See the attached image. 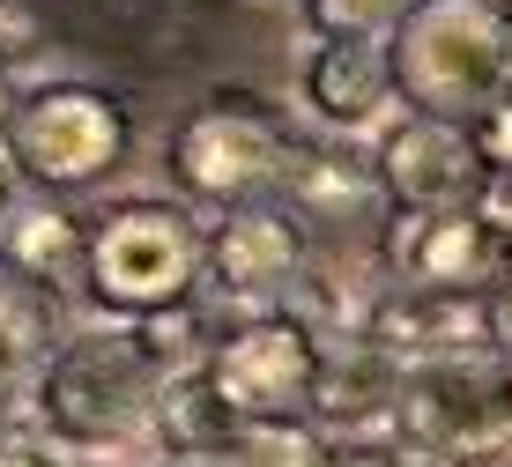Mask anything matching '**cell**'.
Here are the masks:
<instances>
[{
    "mask_svg": "<svg viewBox=\"0 0 512 467\" xmlns=\"http://www.w3.org/2000/svg\"><path fill=\"white\" fill-rule=\"evenodd\" d=\"M379 186L401 201V215L423 208H468V193L483 186V149L468 127L431 112H401L379 127Z\"/></svg>",
    "mask_w": 512,
    "mask_h": 467,
    "instance_id": "8",
    "label": "cell"
},
{
    "mask_svg": "<svg viewBox=\"0 0 512 467\" xmlns=\"http://www.w3.org/2000/svg\"><path fill=\"white\" fill-rule=\"evenodd\" d=\"M394 401H401L394 356H379L372 341H334V349H320V379H312L305 423H320L334 445H364V438H386Z\"/></svg>",
    "mask_w": 512,
    "mask_h": 467,
    "instance_id": "12",
    "label": "cell"
},
{
    "mask_svg": "<svg viewBox=\"0 0 512 467\" xmlns=\"http://www.w3.org/2000/svg\"><path fill=\"white\" fill-rule=\"evenodd\" d=\"M475 193H483V208H475V215H483L490 230H512V164L483 171V186H475Z\"/></svg>",
    "mask_w": 512,
    "mask_h": 467,
    "instance_id": "20",
    "label": "cell"
},
{
    "mask_svg": "<svg viewBox=\"0 0 512 467\" xmlns=\"http://www.w3.org/2000/svg\"><path fill=\"white\" fill-rule=\"evenodd\" d=\"M349 341H372L401 371L423 364H490L498 334H490V297L483 290H394L357 319Z\"/></svg>",
    "mask_w": 512,
    "mask_h": 467,
    "instance_id": "6",
    "label": "cell"
},
{
    "mask_svg": "<svg viewBox=\"0 0 512 467\" xmlns=\"http://www.w3.org/2000/svg\"><path fill=\"white\" fill-rule=\"evenodd\" d=\"M386 438L401 445L409 467H483L512 445L505 386L490 364H423L401 371V401Z\"/></svg>",
    "mask_w": 512,
    "mask_h": 467,
    "instance_id": "4",
    "label": "cell"
},
{
    "mask_svg": "<svg viewBox=\"0 0 512 467\" xmlns=\"http://www.w3.org/2000/svg\"><path fill=\"white\" fill-rule=\"evenodd\" d=\"M0 253H8L23 275H60L67 253H75V230H67V215H45V208H15L8 223H0Z\"/></svg>",
    "mask_w": 512,
    "mask_h": 467,
    "instance_id": "15",
    "label": "cell"
},
{
    "mask_svg": "<svg viewBox=\"0 0 512 467\" xmlns=\"http://www.w3.org/2000/svg\"><path fill=\"white\" fill-rule=\"evenodd\" d=\"M193 275H201V223L171 201H127L90 238V297L119 319L186 304Z\"/></svg>",
    "mask_w": 512,
    "mask_h": 467,
    "instance_id": "3",
    "label": "cell"
},
{
    "mask_svg": "<svg viewBox=\"0 0 512 467\" xmlns=\"http://www.w3.org/2000/svg\"><path fill=\"white\" fill-rule=\"evenodd\" d=\"M275 164H282V141L253 112H201L171 141V171L201 201H245L275 178Z\"/></svg>",
    "mask_w": 512,
    "mask_h": 467,
    "instance_id": "10",
    "label": "cell"
},
{
    "mask_svg": "<svg viewBox=\"0 0 512 467\" xmlns=\"http://www.w3.org/2000/svg\"><path fill=\"white\" fill-rule=\"evenodd\" d=\"M490 334H498V349H512V282L490 297Z\"/></svg>",
    "mask_w": 512,
    "mask_h": 467,
    "instance_id": "24",
    "label": "cell"
},
{
    "mask_svg": "<svg viewBox=\"0 0 512 467\" xmlns=\"http://www.w3.org/2000/svg\"><path fill=\"white\" fill-rule=\"evenodd\" d=\"M297 186H305V193H320L327 208H334V201H342V208H357V201H364V178H334V164L297 171Z\"/></svg>",
    "mask_w": 512,
    "mask_h": 467,
    "instance_id": "21",
    "label": "cell"
},
{
    "mask_svg": "<svg viewBox=\"0 0 512 467\" xmlns=\"http://www.w3.org/2000/svg\"><path fill=\"white\" fill-rule=\"evenodd\" d=\"M401 15V0H312V30L320 38H379Z\"/></svg>",
    "mask_w": 512,
    "mask_h": 467,
    "instance_id": "16",
    "label": "cell"
},
{
    "mask_svg": "<svg viewBox=\"0 0 512 467\" xmlns=\"http://www.w3.org/2000/svg\"><path fill=\"white\" fill-rule=\"evenodd\" d=\"M475 149H483L490 164H512V82L498 89V104L483 112V141H475Z\"/></svg>",
    "mask_w": 512,
    "mask_h": 467,
    "instance_id": "19",
    "label": "cell"
},
{
    "mask_svg": "<svg viewBox=\"0 0 512 467\" xmlns=\"http://www.w3.org/2000/svg\"><path fill=\"white\" fill-rule=\"evenodd\" d=\"M386 52H394V89H409L416 112L453 127L461 112H490L512 82V30L483 0H423Z\"/></svg>",
    "mask_w": 512,
    "mask_h": 467,
    "instance_id": "2",
    "label": "cell"
},
{
    "mask_svg": "<svg viewBox=\"0 0 512 467\" xmlns=\"http://www.w3.org/2000/svg\"><path fill=\"white\" fill-rule=\"evenodd\" d=\"M201 267H208V282H216V297H231V304H275L297 282V267H305V245H297L290 215L245 208V215H231L223 230H208V238H201Z\"/></svg>",
    "mask_w": 512,
    "mask_h": 467,
    "instance_id": "13",
    "label": "cell"
},
{
    "mask_svg": "<svg viewBox=\"0 0 512 467\" xmlns=\"http://www.w3.org/2000/svg\"><path fill=\"white\" fill-rule=\"evenodd\" d=\"M23 52H30V23L15 8H0V89H8L15 67H23Z\"/></svg>",
    "mask_w": 512,
    "mask_h": 467,
    "instance_id": "22",
    "label": "cell"
},
{
    "mask_svg": "<svg viewBox=\"0 0 512 467\" xmlns=\"http://www.w3.org/2000/svg\"><path fill=\"white\" fill-rule=\"evenodd\" d=\"M0 467H75V460H67L45 430L15 423V430H0Z\"/></svg>",
    "mask_w": 512,
    "mask_h": 467,
    "instance_id": "18",
    "label": "cell"
},
{
    "mask_svg": "<svg viewBox=\"0 0 512 467\" xmlns=\"http://www.w3.org/2000/svg\"><path fill=\"white\" fill-rule=\"evenodd\" d=\"M297 104L334 134H379L394 119V52L386 38H312L297 60Z\"/></svg>",
    "mask_w": 512,
    "mask_h": 467,
    "instance_id": "9",
    "label": "cell"
},
{
    "mask_svg": "<svg viewBox=\"0 0 512 467\" xmlns=\"http://www.w3.org/2000/svg\"><path fill=\"white\" fill-rule=\"evenodd\" d=\"M505 416H512V379H505Z\"/></svg>",
    "mask_w": 512,
    "mask_h": 467,
    "instance_id": "25",
    "label": "cell"
},
{
    "mask_svg": "<svg viewBox=\"0 0 512 467\" xmlns=\"http://www.w3.org/2000/svg\"><path fill=\"white\" fill-rule=\"evenodd\" d=\"M8 149H15V171L52 178V186H82V178L112 171V156L127 149V119L97 89H45L15 112Z\"/></svg>",
    "mask_w": 512,
    "mask_h": 467,
    "instance_id": "7",
    "label": "cell"
},
{
    "mask_svg": "<svg viewBox=\"0 0 512 467\" xmlns=\"http://www.w3.org/2000/svg\"><path fill=\"white\" fill-rule=\"evenodd\" d=\"M149 438H164V453L179 467H231L245 453V423L216 401V386L201 379V364L164 379L156 393V416H149Z\"/></svg>",
    "mask_w": 512,
    "mask_h": 467,
    "instance_id": "14",
    "label": "cell"
},
{
    "mask_svg": "<svg viewBox=\"0 0 512 467\" xmlns=\"http://www.w3.org/2000/svg\"><path fill=\"white\" fill-rule=\"evenodd\" d=\"M201 379L216 386V401L231 408L245 430L305 423L312 379H320V334H312L305 319L253 312L245 327H231L216 349L201 356Z\"/></svg>",
    "mask_w": 512,
    "mask_h": 467,
    "instance_id": "5",
    "label": "cell"
},
{
    "mask_svg": "<svg viewBox=\"0 0 512 467\" xmlns=\"http://www.w3.org/2000/svg\"><path fill=\"white\" fill-rule=\"evenodd\" d=\"M23 364H30V319H23V304L0 290V401H8L15 379H23Z\"/></svg>",
    "mask_w": 512,
    "mask_h": 467,
    "instance_id": "17",
    "label": "cell"
},
{
    "mask_svg": "<svg viewBox=\"0 0 512 467\" xmlns=\"http://www.w3.org/2000/svg\"><path fill=\"white\" fill-rule=\"evenodd\" d=\"M498 230L483 223L475 208H423L394 223V275L401 290H483L490 260H498Z\"/></svg>",
    "mask_w": 512,
    "mask_h": 467,
    "instance_id": "11",
    "label": "cell"
},
{
    "mask_svg": "<svg viewBox=\"0 0 512 467\" xmlns=\"http://www.w3.org/2000/svg\"><path fill=\"white\" fill-rule=\"evenodd\" d=\"M156 393H164V371L134 349L127 327L82 334L60 356H45L38 386H30V430H45L75 467H97L149 438Z\"/></svg>",
    "mask_w": 512,
    "mask_h": 467,
    "instance_id": "1",
    "label": "cell"
},
{
    "mask_svg": "<svg viewBox=\"0 0 512 467\" xmlns=\"http://www.w3.org/2000/svg\"><path fill=\"white\" fill-rule=\"evenodd\" d=\"M15 193H23V171H15V149H8V134H0V223L15 215Z\"/></svg>",
    "mask_w": 512,
    "mask_h": 467,
    "instance_id": "23",
    "label": "cell"
}]
</instances>
